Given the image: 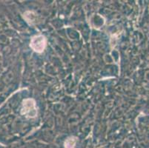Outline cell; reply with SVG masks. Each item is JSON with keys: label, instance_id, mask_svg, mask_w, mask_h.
Listing matches in <instances>:
<instances>
[{"label": "cell", "instance_id": "6da1fadb", "mask_svg": "<svg viewBox=\"0 0 149 148\" xmlns=\"http://www.w3.org/2000/svg\"><path fill=\"white\" fill-rule=\"evenodd\" d=\"M21 113L27 118H34L37 114L36 102L32 99H28L23 101Z\"/></svg>", "mask_w": 149, "mask_h": 148}, {"label": "cell", "instance_id": "7a4b0ae2", "mask_svg": "<svg viewBox=\"0 0 149 148\" xmlns=\"http://www.w3.org/2000/svg\"><path fill=\"white\" fill-rule=\"evenodd\" d=\"M46 41L45 37L42 35H38L32 38L31 41V47L36 53H42L45 50L46 47Z\"/></svg>", "mask_w": 149, "mask_h": 148}, {"label": "cell", "instance_id": "3957f363", "mask_svg": "<svg viewBox=\"0 0 149 148\" xmlns=\"http://www.w3.org/2000/svg\"><path fill=\"white\" fill-rule=\"evenodd\" d=\"M76 142H77V139L75 137H70L65 142V148H74Z\"/></svg>", "mask_w": 149, "mask_h": 148}]
</instances>
